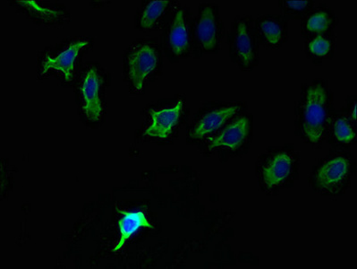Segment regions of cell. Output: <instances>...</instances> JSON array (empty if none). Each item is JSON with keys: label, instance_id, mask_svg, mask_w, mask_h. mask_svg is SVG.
<instances>
[{"label": "cell", "instance_id": "20", "mask_svg": "<svg viewBox=\"0 0 357 269\" xmlns=\"http://www.w3.org/2000/svg\"><path fill=\"white\" fill-rule=\"evenodd\" d=\"M17 3L23 5L28 9H36V12L38 13V14L43 15V18L52 19L56 15V11L52 10V9L43 8V6H39L36 5V3L34 1H18Z\"/></svg>", "mask_w": 357, "mask_h": 269}, {"label": "cell", "instance_id": "13", "mask_svg": "<svg viewBox=\"0 0 357 269\" xmlns=\"http://www.w3.org/2000/svg\"><path fill=\"white\" fill-rule=\"evenodd\" d=\"M100 80L96 68H91L85 75L82 85L84 112L91 122H97L102 113V102L99 97Z\"/></svg>", "mask_w": 357, "mask_h": 269}, {"label": "cell", "instance_id": "15", "mask_svg": "<svg viewBox=\"0 0 357 269\" xmlns=\"http://www.w3.org/2000/svg\"><path fill=\"white\" fill-rule=\"evenodd\" d=\"M239 109L238 106H223L205 114L192 129L191 137L195 139L201 138L218 131L227 120L238 113Z\"/></svg>", "mask_w": 357, "mask_h": 269}, {"label": "cell", "instance_id": "17", "mask_svg": "<svg viewBox=\"0 0 357 269\" xmlns=\"http://www.w3.org/2000/svg\"><path fill=\"white\" fill-rule=\"evenodd\" d=\"M280 15L287 20H302L315 6L314 0H280L277 2Z\"/></svg>", "mask_w": 357, "mask_h": 269}, {"label": "cell", "instance_id": "19", "mask_svg": "<svg viewBox=\"0 0 357 269\" xmlns=\"http://www.w3.org/2000/svg\"><path fill=\"white\" fill-rule=\"evenodd\" d=\"M333 132L335 139L339 143L349 145L356 140V131L351 120L347 116H339L335 119L333 125Z\"/></svg>", "mask_w": 357, "mask_h": 269}, {"label": "cell", "instance_id": "10", "mask_svg": "<svg viewBox=\"0 0 357 269\" xmlns=\"http://www.w3.org/2000/svg\"><path fill=\"white\" fill-rule=\"evenodd\" d=\"M250 132V120L246 117H240L230 123L216 137L208 138V150L222 147L236 150L244 145Z\"/></svg>", "mask_w": 357, "mask_h": 269}, {"label": "cell", "instance_id": "5", "mask_svg": "<svg viewBox=\"0 0 357 269\" xmlns=\"http://www.w3.org/2000/svg\"><path fill=\"white\" fill-rule=\"evenodd\" d=\"M296 158L285 148L268 154L259 168V177L262 185L267 189L282 186L295 172Z\"/></svg>", "mask_w": 357, "mask_h": 269}, {"label": "cell", "instance_id": "2", "mask_svg": "<svg viewBox=\"0 0 357 269\" xmlns=\"http://www.w3.org/2000/svg\"><path fill=\"white\" fill-rule=\"evenodd\" d=\"M252 15H238L227 34L230 58L244 71L259 64L261 45L256 36Z\"/></svg>", "mask_w": 357, "mask_h": 269}, {"label": "cell", "instance_id": "14", "mask_svg": "<svg viewBox=\"0 0 357 269\" xmlns=\"http://www.w3.org/2000/svg\"><path fill=\"white\" fill-rule=\"evenodd\" d=\"M116 210L121 214L122 217L119 221L120 238L116 245L114 247L113 252L121 251L128 240L142 228L155 229L153 224L147 219L146 215L143 211Z\"/></svg>", "mask_w": 357, "mask_h": 269}, {"label": "cell", "instance_id": "4", "mask_svg": "<svg viewBox=\"0 0 357 269\" xmlns=\"http://www.w3.org/2000/svg\"><path fill=\"white\" fill-rule=\"evenodd\" d=\"M352 173V163L344 154L322 161L314 173V184L322 191L336 193L345 186Z\"/></svg>", "mask_w": 357, "mask_h": 269}, {"label": "cell", "instance_id": "8", "mask_svg": "<svg viewBox=\"0 0 357 269\" xmlns=\"http://www.w3.org/2000/svg\"><path fill=\"white\" fill-rule=\"evenodd\" d=\"M301 36L304 39L333 34L340 23L333 8L325 4L314 6L301 20Z\"/></svg>", "mask_w": 357, "mask_h": 269}, {"label": "cell", "instance_id": "3", "mask_svg": "<svg viewBox=\"0 0 357 269\" xmlns=\"http://www.w3.org/2000/svg\"><path fill=\"white\" fill-rule=\"evenodd\" d=\"M195 36L199 48L204 52L216 54L220 52L225 27L218 5L208 3L200 6L195 25Z\"/></svg>", "mask_w": 357, "mask_h": 269}, {"label": "cell", "instance_id": "9", "mask_svg": "<svg viewBox=\"0 0 357 269\" xmlns=\"http://www.w3.org/2000/svg\"><path fill=\"white\" fill-rule=\"evenodd\" d=\"M185 8L175 11L167 34V43L174 56L183 57L190 50V29Z\"/></svg>", "mask_w": 357, "mask_h": 269}, {"label": "cell", "instance_id": "11", "mask_svg": "<svg viewBox=\"0 0 357 269\" xmlns=\"http://www.w3.org/2000/svg\"><path fill=\"white\" fill-rule=\"evenodd\" d=\"M184 102L179 100L172 108H167L159 110H151V119L153 123L148 126L145 135L148 137L165 139L170 134L178 123L181 115Z\"/></svg>", "mask_w": 357, "mask_h": 269}, {"label": "cell", "instance_id": "18", "mask_svg": "<svg viewBox=\"0 0 357 269\" xmlns=\"http://www.w3.org/2000/svg\"><path fill=\"white\" fill-rule=\"evenodd\" d=\"M170 1H151L148 3L141 17V25L144 29H151L159 23L161 18L164 17L167 8H169Z\"/></svg>", "mask_w": 357, "mask_h": 269}, {"label": "cell", "instance_id": "1", "mask_svg": "<svg viewBox=\"0 0 357 269\" xmlns=\"http://www.w3.org/2000/svg\"><path fill=\"white\" fill-rule=\"evenodd\" d=\"M330 117V94L321 82L308 85L299 108L302 135L310 143L318 144L324 137Z\"/></svg>", "mask_w": 357, "mask_h": 269}, {"label": "cell", "instance_id": "6", "mask_svg": "<svg viewBox=\"0 0 357 269\" xmlns=\"http://www.w3.org/2000/svg\"><path fill=\"white\" fill-rule=\"evenodd\" d=\"M254 27L259 43L266 50H280L289 41V20L282 15H260L255 19Z\"/></svg>", "mask_w": 357, "mask_h": 269}, {"label": "cell", "instance_id": "16", "mask_svg": "<svg viewBox=\"0 0 357 269\" xmlns=\"http://www.w3.org/2000/svg\"><path fill=\"white\" fill-rule=\"evenodd\" d=\"M336 47V38L333 33L321 34L305 40V52L307 58L314 60L328 59L333 58Z\"/></svg>", "mask_w": 357, "mask_h": 269}, {"label": "cell", "instance_id": "7", "mask_svg": "<svg viewBox=\"0 0 357 269\" xmlns=\"http://www.w3.org/2000/svg\"><path fill=\"white\" fill-rule=\"evenodd\" d=\"M159 57L156 49L143 44L132 49L128 57L129 75L135 90L142 91L147 78L156 69Z\"/></svg>", "mask_w": 357, "mask_h": 269}, {"label": "cell", "instance_id": "12", "mask_svg": "<svg viewBox=\"0 0 357 269\" xmlns=\"http://www.w3.org/2000/svg\"><path fill=\"white\" fill-rule=\"evenodd\" d=\"M87 41H77L66 48L64 52L59 53L55 58L46 56L43 62L42 75H45L50 69L61 72L66 81L70 82L74 78L75 62L79 52L86 46Z\"/></svg>", "mask_w": 357, "mask_h": 269}]
</instances>
